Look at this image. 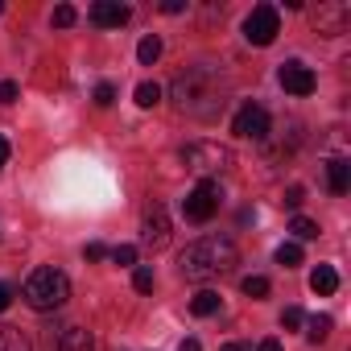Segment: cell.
<instances>
[{
	"label": "cell",
	"mask_w": 351,
	"mask_h": 351,
	"mask_svg": "<svg viewBox=\"0 0 351 351\" xmlns=\"http://www.w3.org/2000/svg\"><path fill=\"white\" fill-rule=\"evenodd\" d=\"M13 99H17V83L5 79V83H0V104H13Z\"/></svg>",
	"instance_id": "f1b7e54d"
},
{
	"label": "cell",
	"mask_w": 351,
	"mask_h": 351,
	"mask_svg": "<svg viewBox=\"0 0 351 351\" xmlns=\"http://www.w3.org/2000/svg\"><path fill=\"white\" fill-rule=\"evenodd\" d=\"M219 310V293L215 289H199L195 298H191V314H199V318H211Z\"/></svg>",
	"instance_id": "9a60e30c"
},
{
	"label": "cell",
	"mask_w": 351,
	"mask_h": 351,
	"mask_svg": "<svg viewBox=\"0 0 351 351\" xmlns=\"http://www.w3.org/2000/svg\"><path fill=\"white\" fill-rule=\"evenodd\" d=\"M277 265H285V269L302 265V244H281L277 248Z\"/></svg>",
	"instance_id": "44dd1931"
},
{
	"label": "cell",
	"mask_w": 351,
	"mask_h": 351,
	"mask_svg": "<svg viewBox=\"0 0 351 351\" xmlns=\"http://www.w3.org/2000/svg\"><path fill=\"white\" fill-rule=\"evenodd\" d=\"M256 351H281V339H261V347Z\"/></svg>",
	"instance_id": "d6a6232c"
},
{
	"label": "cell",
	"mask_w": 351,
	"mask_h": 351,
	"mask_svg": "<svg viewBox=\"0 0 351 351\" xmlns=\"http://www.w3.org/2000/svg\"><path fill=\"white\" fill-rule=\"evenodd\" d=\"M5 165H9V141L0 136V169H5Z\"/></svg>",
	"instance_id": "836d02e7"
},
{
	"label": "cell",
	"mask_w": 351,
	"mask_h": 351,
	"mask_svg": "<svg viewBox=\"0 0 351 351\" xmlns=\"http://www.w3.org/2000/svg\"><path fill=\"white\" fill-rule=\"evenodd\" d=\"M54 351H95V343H91V335L83 330V326H66L62 335H58V347Z\"/></svg>",
	"instance_id": "4fadbf2b"
},
{
	"label": "cell",
	"mask_w": 351,
	"mask_h": 351,
	"mask_svg": "<svg viewBox=\"0 0 351 351\" xmlns=\"http://www.w3.org/2000/svg\"><path fill=\"white\" fill-rule=\"evenodd\" d=\"M132 285H136L141 293H153V285H157V277H153V269H149V265H141V269L132 273Z\"/></svg>",
	"instance_id": "7402d4cb"
},
{
	"label": "cell",
	"mask_w": 351,
	"mask_h": 351,
	"mask_svg": "<svg viewBox=\"0 0 351 351\" xmlns=\"http://www.w3.org/2000/svg\"><path fill=\"white\" fill-rule=\"evenodd\" d=\"M169 99L191 120H215L223 112V104H228V83L211 66H186L182 75H173Z\"/></svg>",
	"instance_id": "6da1fadb"
},
{
	"label": "cell",
	"mask_w": 351,
	"mask_h": 351,
	"mask_svg": "<svg viewBox=\"0 0 351 351\" xmlns=\"http://www.w3.org/2000/svg\"><path fill=\"white\" fill-rule=\"evenodd\" d=\"M157 99H161V87L157 83H141L136 87V104L141 108H157Z\"/></svg>",
	"instance_id": "ffe728a7"
},
{
	"label": "cell",
	"mask_w": 351,
	"mask_h": 351,
	"mask_svg": "<svg viewBox=\"0 0 351 351\" xmlns=\"http://www.w3.org/2000/svg\"><path fill=\"white\" fill-rule=\"evenodd\" d=\"M244 293L248 298H269V277H244Z\"/></svg>",
	"instance_id": "603a6c76"
},
{
	"label": "cell",
	"mask_w": 351,
	"mask_h": 351,
	"mask_svg": "<svg viewBox=\"0 0 351 351\" xmlns=\"http://www.w3.org/2000/svg\"><path fill=\"white\" fill-rule=\"evenodd\" d=\"M182 351H203V347H199V339H182Z\"/></svg>",
	"instance_id": "e575fe53"
},
{
	"label": "cell",
	"mask_w": 351,
	"mask_h": 351,
	"mask_svg": "<svg viewBox=\"0 0 351 351\" xmlns=\"http://www.w3.org/2000/svg\"><path fill=\"white\" fill-rule=\"evenodd\" d=\"M136 58H141V66H153V62L161 58V38H157V34L141 38V46H136Z\"/></svg>",
	"instance_id": "e0dca14e"
},
{
	"label": "cell",
	"mask_w": 351,
	"mask_h": 351,
	"mask_svg": "<svg viewBox=\"0 0 351 351\" xmlns=\"http://www.w3.org/2000/svg\"><path fill=\"white\" fill-rule=\"evenodd\" d=\"M232 132L244 136V141H269V132H273L269 112H265L261 104H244V108L236 112V120H232Z\"/></svg>",
	"instance_id": "ba28073f"
},
{
	"label": "cell",
	"mask_w": 351,
	"mask_h": 351,
	"mask_svg": "<svg viewBox=\"0 0 351 351\" xmlns=\"http://www.w3.org/2000/svg\"><path fill=\"white\" fill-rule=\"evenodd\" d=\"M66 298H71V281H66V273L62 269H54V265H46V269H34L29 273V281H25V302L34 306V310H58V306H66Z\"/></svg>",
	"instance_id": "3957f363"
},
{
	"label": "cell",
	"mask_w": 351,
	"mask_h": 351,
	"mask_svg": "<svg viewBox=\"0 0 351 351\" xmlns=\"http://www.w3.org/2000/svg\"><path fill=\"white\" fill-rule=\"evenodd\" d=\"M219 199H223V191H219V182H199L186 199H182V215L191 219V223H207V219H215V211H219Z\"/></svg>",
	"instance_id": "5b68a950"
},
{
	"label": "cell",
	"mask_w": 351,
	"mask_h": 351,
	"mask_svg": "<svg viewBox=\"0 0 351 351\" xmlns=\"http://www.w3.org/2000/svg\"><path fill=\"white\" fill-rule=\"evenodd\" d=\"M302 203H306V191H302V186H289V191H285V207H289V211H298Z\"/></svg>",
	"instance_id": "4316f807"
},
{
	"label": "cell",
	"mask_w": 351,
	"mask_h": 351,
	"mask_svg": "<svg viewBox=\"0 0 351 351\" xmlns=\"http://www.w3.org/2000/svg\"><path fill=\"white\" fill-rule=\"evenodd\" d=\"M9 302H13V289H9L5 281H0V314H5V310H9Z\"/></svg>",
	"instance_id": "4dcf8cb0"
},
{
	"label": "cell",
	"mask_w": 351,
	"mask_h": 351,
	"mask_svg": "<svg viewBox=\"0 0 351 351\" xmlns=\"http://www.w3.org/2000/svg\"><path fill=\"white\" fill-rule=\"evenodd\" d=\"M83 256H87V261H104V256H108V248H104V244H87V248H83Z\"/></svg>",
	"instance_id": "f546056e"
},
{
	"label": "cell",
	"mask_w": 351,
	"mask_h": 351,
	"mask_svg": "<svg viewBox=\"0 0 351 351\" xmlns=\"http://www.w3.org/2000/svg\"><path fill=\"white\" fill-rule=\"evenodd\" d=\"M223 351H252V347H248V343H228Z\"/></svg>",
	"instance_id": "d590c367"
},
{
	"label": "cell",
	"mask_w": 351,
	"mask_h": 351,
	"mask_svg": "<svg viewBox=\"0 0 351 351\" xmlns=\"http://www.w3.org/2000/svg\"><path fill=\"white\" fill-rule=\"evenodd\" d=\"M326 182H330L335 195H347V186H351V165L343 157H330L326 161Z\"/></svg>",
	"instance_id": "7c38bea8"
},
{
	"label": "cell",
	"mask_w": 351,
	"mask_h": 351,
	"mask_svg": "<svg viewBox=\"0 0 351 351\" xmlns=\"http://www.w3.org/2000/svg\"><path fill=\"white\" fill-rule=\"evenodd\" d=\"M289 232H293L298 240H314V236H318V223L306 219V215H293V219H289Z\"/></svg>",
	"instance_id": "d6986e66"
},
{
	"label": "cell",
	"mask_w": 351,
	"mask_h": 351,
	"mask_svg": "<svg viewBox=\"0 0 351 351\" xmlns=\"http://www.w3.org/2000/svg\"><path fill=\"white\" fill-rule=\"evenodd\" d=\"M310 25H314L318 34H326V38L347 34V25H351V5H343V0H318V9L310 13Z\"/></svg>",
	"instance_id": "52a82bcc"
},
{
	"label": "cell",
	"mask_w": 351,
	"mask_h": 351,
	"mask_svg": "<svg viewBox=\"0 0 351 351\" xmlns=\"http://www.w3.org/2000/svg\"><path fill=\"white\" fill-rule=\"evenodd\" d=\"M128 17H132V9L120 5V0H95L91 5V25H99V29H120Z\"/></svg>",
	"instance_id": "8fae6325"
},
{
	"label": "cell",
	"mask_w": 351,
	"mask_h": 351,
	"mask_svg": "<svg viewBox=\"0 0 351 351\" xmlns=\"http://www.w3.org/2000/svg\"><path fill=\"white\" fill-rule=\"evenodd\" d=\"M116 104V87L112 83H99L95 87V108H112Z\"/></svg>",
	"instance_id": "cb8c5ba5"
},
{
	"label": "cell",
	"mask_w": 351,
	"mask_h": 351,
	"mask_svg": "<svg viewBox=\"0 0 351 351\" xmlns=\"http://www.w3.org/2000/svg\"><path fill=\"white\" fill-rule=\"evenodd\" d=\"M75 17H79V13H75L71 5H58V9H54V25H58V29H66V25H75Z\"/></svg>",
	"instance_id": "d4e9b609"
},
{
	"label": "cell",
	"mask_w": 351,
	"mask_h": 351,
	"mask_svg": "<svg viewBox=\"0 0 351 351\" xmlns=\"http://www.w3.org/2000/svg\"><path fill=\"white\" fill-rule=\"evenodd\" d=\"M186 9V0H165V5H161V13H182Z\"/></svg>",
	"instance_id": "1f68e13d"
},
{
	"label": "cell",
	"mask_w": 351,
	"mask_h": 351,
	"mask_svg": "<svg viewBox=\"0 0 351 351\" xmlns=\"http://www.w3.org/2000/svg\"><path fill=\"white\" fill-rule=\"evenodd\" d=\"M277 34H281V17H277L273 5H256V9L244 17V38H248V46H273Z\"/></svg>",
	"instance_id": "8992f818"
},
{
	"label": "cell",
	"mask_w": 351,
	"mask_h": 351,
	"mask_svg": "<svg viewBox=\"0 0 351 351\" xmlns=\"http://www.w3.org/2000/svg\"><path fill=\"white\" fill-rule=\"evenodd\" d=\"M112 261H116V265H136V248H132V244H120V248L112 252Z\"/></svg>",
	"instance_id": "484cf974"
},
{
	"label": "cell",
	"mask_w": 351,
	"mask_h": 351,
	"mask_svg": "<svg viewBox=\"0 0 351 351\" xmlns=\"http://www.w3.org/2000/svg\"><path fill=\"white\" fill-rule=\"evenodd\" d=\"M141 244H145V248H153V252L169 244V215H165V207H161V203H149V207H145Z\"/></svg>",
	"instance_id": "9c48e42d"
},
{
	"label": "cell",
	"mask_w": 351,
	"mask_h": 351,
	"mask_svg": "<svg viewBox=\"0 0 351 351\" xmlns=\"http://www.w3.org/2000/svg\"><path fill=\"white\" fill-rule=\"evenodd\" d=\"M0 351H29V339H25L17 326L0 322Z\"/></svg>",
	"instance_id": "2e32d148"
},
{
	"label": "cell",
	"mask_w": 351,
	"mask_h": 351,
	"mask_svg": "<svg viewBox=\"0 0 351 351\" xmlns=\"http://www.w3.org/2000/svg\"><path fill=\"white\" fill-rule=\"evenodd\" d=\"M240 265V252L228 236H203L195 244H186V252L178 256V269L186 281H211V277H223Z\"/></svg>",
	"instance_id": "7a4b0ae2"
},
{
	"label": "cell",
	"mask_w": 351,
	"mask_h": 351,
	"mask_svg": "<svg viewBox=\"0 0 351 351\" xmlns=\"http://www.w3.org/2000/svg\"><path fill=\"white\" fill-rule=\"evenodd\" d=\"M281 326H285V330H298V326H302V310H298V306H289V310L281 314Z\"/></svg>",
	"instance_id": "83f0119b"
},
{
	"label": "cell",
	"mask_w": 351,
	"mask_h": 351,
	"mask_svg": "<svg viewBox=\"0 0 351 351\" xmlns=\"http://www.w3.org/2000/svg\"><path fill=\"white\" fill-rule=\"evenodd\" d=\"M0 13H5V0H0Z\"/></svg>",
	"instance_id": "8d00e7d4"
},
{
	"label": "cell",
	"mask_w": 351,
	"mask_h": 351,
	"mask_svg": "<svg viewBox=\"0 0 351 351\" xmlns=\"http://www.w3.org/2000/svg\"><path fill=\"white\" fill-rule=\"evenodd\" d=\"M330 326H335V322H330V314H314V318H310V330H306V339H310V343H326Z\"/></svg>",
	"instance_id": "ac0fdd59"
},
{
	"label": "cell",
	"mask_w": 351,
	"mask_h": 351,
	"mask_svg": "<svg viewBox=\"0 0 351 351\" xmlns=\"http://www.w3.org/2000/svg\"><path fill=\"white\" fill-rule=\"evenodd\" d=\"M277 79H281V87H285L289 95H310V91L318 87V79H314V71H310L306 62H285Z\"/></svg>",
	"instance_id": "30bf717a"
},
{
	"label": "cell",
	"mask_w": 351,
	"mask_h": 351,
	"mask_svg": "<svg viewBox=\"0 0 351 351\" xmlns=\"http://www.w3.org/2000/svg\"><path fill=\"white\" fill-rule=\"evenodd\" d=\"M310 289H314V293H322V298H330V293L339 289V273H335L330 265H318V269L310 273Z\"/></svg>",
	"instance_id": "5bb4252c"
},
{
	"label": "cell",
	"mask_w": 351,
	"mask_h": 351,
	"mask_svg": "<svg viewBox=\"0 0 351 351\" xmlns=\"http://www.w3.org/2000/svg\"><path fill=\"white\" fill-rule=\"evenodd\" d=\"M182 161H186L195 173H223V169L232 165V153H228L223 145H215V141H195V145L182 149Z\"/></svg>",
	"instance_id": "277c9868"
}]
</instances>
